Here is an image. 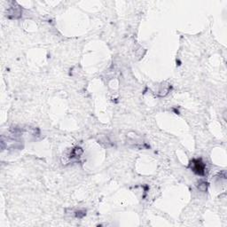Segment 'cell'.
I'll list each match as a JSON object with an SVG mask.
<instances>
[{
    "instance_id": "cell-1",
    "label": "cell",
    "mask_w": 227,
    "mask_h": 227,
    "mask_svg": "<svg viewBox=\"0 0 227 227\" xmlns=\"http://www.w3.org/2000/svg\"><path fill=\"white\" fill-rule=\"evenodd\" d=\"M190 167L193 172L200 176H204L206 173V165L201 159H194L190 163Z\"/></svg>"
},
{
    "instance_id": "cell-2",
    "label": "cell",
    "mask_w": 227,
    "mask_h": 227,
    "mask_svg": "<svg viewBox=\"0 0 227 227\" xmlns=\"http://www.w3.org/2000/svg\"><path fill=\"white\" fill-rule=\"evenodd\" d=\"M207 186H208V184L206 182L200 183V185H198V187L200 188L202 191H206V190H207Z\"/></svg>"
}]
</instances>
